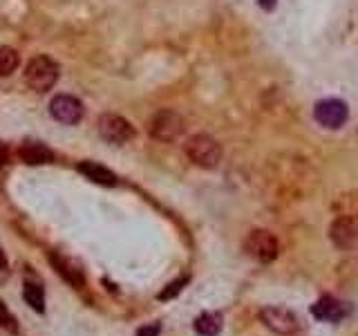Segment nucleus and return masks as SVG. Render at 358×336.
Here are the masks:
<instances>
[{"label":"nucleus","instance_id":"nucleus-1","mask_svg":"<svg viewBox=\"0 0 358 336\" xmlns=\"http://www.w3.org/2000/svg\"><path fill=\"white\" fill-rule=\"evenodd\" d=\"M58 81V65L49 56H34L25 67V83L34 93H47Z\"/></svg>","mask_w":358,"mask_h":336},{"label":"nucleus","instance_id":"nucleus-2","mask_svg":"<svg viewBox=\"0 0 358 336\" xmlns=\"http://www.w3.org/2000/svg\"><path fill=\"white\" fill-rule=\"evenodd\" d=\"M186 155L195 166L202 168H215L222 159V148L211 135H193L186 144Z\"/></svg>","mask_w":358,"mask_h":336},{"label":"nucleus","instance_id":"nucleus-3","mask_svg":"<svg viewBox=\"0 0 358 336\" xmlns=\"http://www.w3.org/2000/svg\"><path fill=\"white\" fill-rule=\"evenodd\" d=\"M260 321L264 323L266 330H271L280 336H291L296 332H300V319L296 317L291 310L287 307H275V305H268V307L260 310Z\"/></svg>","mask_w":358,"mask_h":336},{"label":"nucleus","instance_id":"nucleus-4","mask_svg":"<svg viewBox=\"0 0 358 336\" xmlns=\"http://www.w3.org/2000/svg\"><path fill=\"white\" fill-rule=\"evenodd\" d=\"M184 128H186L184 117L175 110H159L151 119V135L157 141H166V144L182 137Z\"/></svg>","mask_w":358,"mask_h":336},{"label":"nucleus","instance_id":"nucleus-5","mask_svg":"<svg viewBox=\"0 0 358 336\" xmlns=\"http://www.w3.org/2000/svg\"><path fill=\"white\" fill-rule=\"evenodd\" d=\"M244 247L248 251V256H253L260 262H271L278 258V251H280V244L273 233H268L266 229H253L248 233V238L244 242Z\"/></svg>","mask_w":358,"mask_h":336},{"label":"nucleus","instance_id":"nucleus-6","mask_svg":"<svg viewBox=\"0 0 358 336\" xmlns=\"http://www.w3.org/2000/svg\"><path fill=\"white\" fill-rule=\"evenodd\" d=\"M99 135L110 144H126L135 137V128L130 126V121H126L119 115H101L99 117Z\"/></svg>","mask_w":358,"mask_h":336},{"label":"nucleus","instance_id":"nucleus-7","mask_svg":"<svg viewBox=\"0 0 358 336\" xmlns=\"http://www.w3.org/2000/svg\"><path fill=\"white\" fill-rule=\"evenodd\" d=\"M314 117L321 126L325 128H341L347 117H350V110L338 99H325V101H318L316 108H314Z\"/></svg>","mask_w":358,"mask_h":336},{"label":"nucleus","instance_id":"nucleus-8","mask_svg":"<svg viewBox=\"0 0 358 336\" xmlns=\"http://www.w3.org/2000/svg\"><path fill=\"white\" fill-rule=\"evenodd\" d=\"M49 115H52L56 121H61V124L74 126L83 117V104L76 97L58 95L49 101Z\"/></svg>","mask_w":358,"mask_h":336},{"label":"nucleus","instance_id":"nucleus-9","mask_svg":"<svg viewBox=\"0 0 358 336\" xmlns=\"http://www.w3.org/2000/svg\"><path fill=\"white\" fill-rule=\"evenodd\" d=\"M330 238L338 249H356L358 247V220L350 216H341L336 218L332 229H330Z\"/></svg>","mask_w":358,"mask_h":336},{"label":"nucleus","instance_id":"nucleus-10","mask_svg":"<svg viewBox=\"0 0 358 336\" xmlns=\"http://www.w3.org/2000/svg\"><path fill=\"white\" fill-rule=\"evenodd\" d=\"M49 264L56 269V273L61 276L67 285H72L74 289H81L83 285H85V276H83V271L78 269V264H74L69 258L61 256V253H49L47 256Z\"/></svg>","mask_w":358,"mask_h":336},{"label":"nucleus","instance_id":"nucleus-11","mask_svg":"<svg viewBox=\"0 0 358 336\" xmlns=\"http://www.w3.org/2000/svg\"><path fill=\"white\" fill-rule=\"evenodd\" d=\"M312 314H314L318 321L338 323V321H343L347 314H350V307H347L343 301H338L334 296H323L312 307Z\"/></svg>","mask_w":358,"mask_h":336},{"label":"nucleus","instance_id":"nucleus-12","mask_svg":"<svg viewBox=\"0 0 358 336\" xmlns=\"http://www.w3.org/2000/svg\"><path fill=\"white\" fill-rule=\"evenodd\" d=\"M21 159L29 166H43V164H52L56 155L45 144H41V141H27L21 148Z\"/></svg>","mask_w":358,"mask_h":336},{"label":"nucleus","instance_id":"nucleus-13","mask_svg":"<svg viewBox=\"0 0 358 336\" xmlns=\"http://www.w3.org/2000/svg\"><path fill=\"white\" fill-rule=\"evenodd\" d=\"M78 173L85 175L90 182H94V184L117 186V175H114V173L110 168L96 164V161H81V164H78Z\"/></svg>","mask_w":358,"mask_h":336},{"label":"nucleus","instance_id":"nucleus-14","mask_svg":"<svg viewBox=\"0 0 358 336\" xmlns=\"http://www.w3.org/2000/svg\"><path fill=\"white\" fill-rule=\"evenodd\" d=\"M222 330V317L217 312H204L195 319V332L200 336H217Z\"/></svg>","mask_w":358,"mask_h":336},{"label":"nucleus","instance_id":"nucleus-15","mask_svg":"<svg viewBox=\"0 0 358 336\" xmlns=\"http://www.w3.org/2000/svg\"><path fill=\"white\" fill-rule=\"evenodd\" d=\"M23 298L34 312H38V314L45 312V289L41 287V285L27 280L25 287H23Z\"/></svg>","mask_w":358,"mask_h":336},{"label":"nucleus","instance_id":"nucleus-16","mask_svg":"<svg viewBox=\"0 0 358 336\" xmlns=\"http://www.w3.org/2000/svg\"><path fill=\"white\" fill-rule=\"evenodd\" d=\"M18 63H21V56L14 47L0 45V77H9L16 72Z\"/></svg>","mask_w":358,"mask_h":336},{"label":"nucleus","instance_id":"nucleus-17","mask_svg":"<svg viewBox=\"0 0 358 336\" xmlns=\"http://www.w3.org/2000/svg\"><path fill=\"white\" fill-rule=\"evenodd\" d=\"M0 328L7 330L9 334H18V321L3 301H0Z\"/></svg>","mask_w":358,"mask_h":336},{"label":"nucleus","instance_id":"nucleus-18","mask_svg":"<svg viewBox=\"0 0 358 336\" xmlns=\"http://www.w3.org/2000/svg\"><path fill=\"white\" fill-rule=\"evenodd\" d=\"M186 282H188V276H184V278H177V280H173L171 285H166V289H162L159 291V301H173L179 291H182L184 287H186Z\"/></svg>","mask_w":358,"mask_h":336},{"label":"nucleus","instance_id":"nucleus-19","mask_svg":"<svg viewBox=\"0 0 358 336\" xmlns=\"http://www.w3.org/2000/svg\"><path fill=\"white\" fill-rule=\"evenodd\" d=\"M159 334H162V325L159 323H148L137 332V336H159Z\"/></svg>","mask_w":358,"mask_h":336},{"label":"nucleus","instance_id":"nucleus-20","mask_svg":"<svg viewBox=\"0 0 358 336\" xmlns=\"http://www.w3.org/2000/svg\"><path fill=\"white\" fill-rule=\"evenodd\" d=\"M9 278V260L5 256L3 247H0V282H5Z\"/></svg>","mask_w":358,"mask_h":336},{"label":"nucleus","instance_id":"nucleus-21","mask_svg":"<svg viewBox=\"0 0 358 336\" xmlns=\"http://www.w3.org/2000/svg\"><path fill=\"white\" fill-rule=\"evenodd\" d=\"M7 159H9V150H7V146L3 144V141H0V168H5Z\"/></svg>","mask_w":358,"mask_h":336},{"label":"nucleus","instance_id":"nucleus-22","mask_svg":"<svg viewBox=\"0 0 358 336\" xmlns=\"http://www.w3.org/2000/svg\"><path fill=\"white\" fill-rule=\"evenodd\" d=\"M275 3H278V0H257V5H260L262 9H266V12L275 9Z\"/></svg>","mask_w":358,"mask_h":336}]
</instances>
